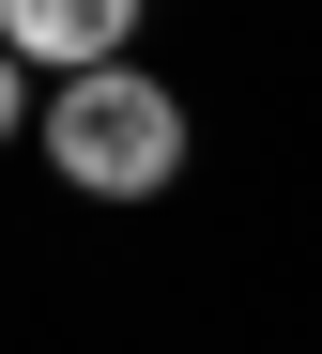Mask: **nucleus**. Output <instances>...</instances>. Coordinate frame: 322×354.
<instances>
[{"mask_svg": "<svg viewBox=\"0 0 322 354\" xmlns=\"http://www.w3.org/2000/svg\"><path fill=\"white\" fill-rule=\"evenodd\" d=\"M0 46L31 77H92V62L139 46V0H0Z\"/></svg>", "mask_w": 322, "mask_h": 354, "instance_id": "nucleus-2", "label": "nucleus"}, {"mask_svg": "<svg viewBox=\"0 0 322 354\" xmlns=\"http://www.w3.org/2000/svg\"><path fill=\"white\" fill-rule=\"evenodd\" d=\"M46 169H61V185H92V201H154L169 169H184V93L139 77V62L61 77V93H46Z\"/></svg>", "mask_w": 322, "mask_h": 354, "instance_id": "nucleus-1", "label": "nucleus"}]
</instances>
